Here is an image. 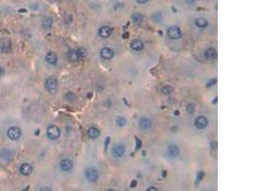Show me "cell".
<instances>
[{"mask_svg":"<svg viewBox=\"0 0 254 191\" xmlns=\"http://www.w3.org/2000/svg\"><path fill=\"white\" fill-rule=\"evenodd\" d=\"M137 185V181L136 180H133L131 183V187H135Z\"/></svg>","mask_w":254,"mask_h":191,"instance_id":"obj_34","label":"cell"},{"mask_svg":"<svg viewBox=\"0 0 254 191\" xmlns=\"http://www.w3.org/2000/svg\"><path fill=\"white\" fill-rule=\"evenodd\" d=\"M208 123H209V121H208L207 119L203 115L197 117L195 121V126L199 129H203L205 128L208 125Z\"/></svg>","mask_w":254,"mask_h":191,"instance_id":"obj_7","label":"cell"},{"mask_svg":"<svg viewBox=\"0 0 254 191\" xmlns=\"http://www.w3.org/2000/svg\"><path fill=\"white\" fill-rule=\"evenodd\" d=\"M116 124H117L118 126L123 127L126 124V119L123 117L118 116L116 119Z\"/></svg>","mask_w":254,"mask_h":191,"instance_id":"obj_25","label":"cell"},{"mask_svg":"<svg viewBox=\"0 0 254 191\" xmlns=\"http://www.w3.org/2000/svg\"><path fill=\"white\" fill-rule=\"evenodd\" d=\"M85 176L87 179L90 182H96L98 178V172L97 169L95 168L91 167L86 169Z\"/></svg>","mask_w":254,"mask_h":191,"instance_id":"obj_2","label":"cell"},{"mask_svg":"<svg viewBox=\"0 0 254 191\" xmlns=\"http://www.w3.org/2000/svg\"><path fill=\"white\" fill-rule=\"evenodd\" d=\"M76 51H77V54H78L80 59H82V58H84L87 57V51L86 48H83V47H80L79 48H77Z\"/></svg>","mask_w":254,"mask_h":191,"instance_id":"obj_24","label":"cell"},{"mask_svg":"<svg viewBox=\"0 0 254 191\" xmlns=\"http://www.w3.org/2000/svg\"><path fill=\"white\" fill-rule=\"evenodd\" d=\"M1 157L5 161H9L12 157L11 151L6 148H4L1 152Z\"/></svg>","mask_w":254,"mask_h":191,"instance_id":"obj_19","label":"cell"},{"mask_svg":"<svg viewBox=\"0 0 254 191\" xmlns=\"http://www.w3.org/2000/svg\"><path fill=\"white\" fill-rule=\"evenodd\" d=\"M147 190H149V191H155V190H157V189H156V187H149V188H148L147 189Z\"/></svg>","mask_w":254,"mask_h":191,"instance_id":"obj_33","label":"cell"},{"mask_svg":"<svg viewBox=\"0 0 254 191\" xmlns=\"http://www.w3.org/2000/svg\"><path fill=\"white\" fill-rule=\"evenodd\" d=\"M109 141H110V138H109V137H107V138L105 140V141H104V143H105V150H106L107 148V147H108V145H109Z\"/></svg>","mask_w":254,"mask_h":191,"instance_id":"obj_30","label":"cell"},{"mask_svg":"<svg viewBox=\"0 0 254 191\" xmlns=\"http://www.w3.org/2000/svg\"><path fill=\"white\" fill-rule=\"evenodd\" d=\"M7 135L12 140H18L21 136V131L17 127H12L7 131Z\"/></svg>","mask_w":254,"mask_h":191,"instance_id":"obj_5","label":"cell"},{"mask_svg":"<svg viewBox=\"0 0 254 191\" xmlns=\"http://www.w3.org/2000/svg\"><path fill=\"white\" fill-rule=\"evenodd\" d=\"M195 24L199 27H205L208 26V21L206 19L200 17L196 19Z\"/></svg>","mask_w":254,"mask_h":191,"instance_id":"obj_21","label":"cell"},{"mask_svg":"<svg viewBox=\"0 0 254 191\" xmlns=\"http://www.w3.org/2000/svg\"><path fill=\"white\" fill-rule=\"evenodd\" d=\"M88 136L91 139H96L100 136V132L98 129L96 128V127H90V128L88 130Z\"/></svg>","mask_w":254,"mask_h":191,"instance_id":"obj_15","label":"cell"},{"mask_svg":"<svg viewBox=\"0 0 254 191\" xmlns=\"http://www.w3.org/2000/svg\"><path fill=\"white\" fill-rule=\"evenodd\" d=\"M204 56L208 60H214L217 57V52L214 48H209L205 51Z\"/></svg>","mask_w":254,"mask_h":191,"instance_id":"obj_16","label":"cell"},{"mask_svg":"<svg viewBox=\"0 0 254 191\" xmlns=\"http://www.w3.org/2000/svg\"><path fill=\"white\" fill-rule=\"evenodd\" d=\"M20 172L23 175H29L33 172V167L29 164L24 163L20 166Z\"/></svg>","mask_w":254,"mask_h":191,"instance_id":"obj_14","label":"cell"},{"mask_svg":"<svg viewBox=\"0 0 254 191\" xmlns=\"http://www.w3.org/2000/svg\"><path fill=\"white\" fill-rule=\"evenodd\" d=\"M203 177V173L200 172L198 173V174H197V180H198V183L200 182V180H202Z\"/></svg>","mask_w":254,"mask_h":191,"instance_id":"obj_31","label":"cell"},{"mask_svg":"<svg viewBox=\"0 0 254 191\" xmlns=\"http://www.w3.org/2000/svg\"><path fill=\"white\" fill-rule=\"evenodd\" d=\"M179 148L175 145H170L167 148V154L172 158L177 157L179 154Z\"/></svg>","mask_w":254,"mask_h":191,"instance_id":"obj_12","label":"cell"},{"mask_svg":"<svg viewBox=\"0 0 254 191\" xmlns=\"http://www.w3.org/2000/svg\"><path fill=\"white\" fill-rule=\"evenodd\" d=\"M112 33V29L109 26H102L98 30V35L102 38H107Z\"/></svg>","mask_w":254,"mask_h":191,"instance_id":"obj_13","label":"cell"},{"mask_svg":"<svg viewBox=\"0 0 254 191\" xmlns=\"http://www.w3.org/2000/svg\"><path fill=\"white\" fill-rule=\"evenodd\" d=\"M60 167H61V170L63 171H69L71 170L73 167V162L69 159H63L61 162V163H60Z\"/></svg>","mask_w":254,"mask_h":191,"instance_id":"obj_10","label":"cell"},{"mask_svg":"<svg viewBox=\"0 0 254 191\" xmlns=\"http://www.w3.org/2000/svg\"><path fill=\"white\" fill-rule=\"evenodd\" d=\"M57 55L54 52H50L47 54L46 56V61L50 65H55L57 62Z\"/></svg>","mask_w":254,"mask_h":191,"instance_id":"obj_18","label":"cell"},{"mask_svg":"<svg viewBox=\"0 0 254 191\" xmlns=\"http://www.w3.org/2000/svg\"><path fill=\"white\" fill-rule=\"evenodd\" d=\"M172 91H173L172 87L170 86H168V85L164 86L163 87V89H162V92H163V93L166 95H168L171 94Z\"/></svg>","mask_w":254,"mask_h":191,"instance_id":"obj_26","label":"cell"},{"mask_svg":"<svg viewBox=\"0 0 254 191\" xmlns=\"http://www.w3.org/2000/svg\"><path fill=\"white\" fill-rule=\"evenodd\" d=\"M61 131L57 126H50L47 129V136L50 140H57L60 136Z\"/></svg>","mask_w":254,"mask_h":191,"instance_id":"obj_3","label":"cell"},{"mask_svg":"<svg viewBox=\"0 0 254 191\" xmlns=\"http://www.w3.org/2000/svg\"><path fill=\"white\" fill-rule=\"evenodd\" d=\"M53 20L49 17H45L43 20V26L45 29H50L52 26Z\"/></svg>","mask_w":254,"mask_h":191,"instance_id":"obj_23","label":"cell"},{"mask_svg":"<svg viewBox=\"0 0 254 191\" xmlns=\"http://www.w3.org/2000/svg\"><path fill=\"white\" fill-rule=\"evenodd\" d=\"M130 47L133 50L135 51H140L142 50L144 47V45L142 41H140L139 40H134L131 43H130Z\"/></svg>","mask_w":254,"mask_h":191,"instance_id":"obj_17","label":"cell"},{"mask_svg":"<svg viewBox=\"0 0 254 191\" xmlns=\"http://www.w3.org/2000/svg\"><path fill=\"white\" fill-rule=\"evenodd\" d=\"M100 54L102 58L104 59H111L114 56V51L110 48L104 47L101 49Z\"/></svg>","mask_w":254,"mask_h":191,"instance_id":"obj_11","label":"cell"},{"mask_svg":"<svg viewBox=\"0 0 254 191\" xmlns=\"http://www.w3.org/2000/svg\"><path fill=\"white\" fill-rule=\"evenodd\" d=\"M195 1L196 0H185V1L188 3V4H189V5L193 4V3L195 2Z\"/></svg>","mask_w":254,"mask_h":191,"instance_id":"obj_32","label":"cell"},{"mask_svg":"<svg viewBox=\"0 0 254 191\" xmlns=\"http://www.w3.org/2000/svg\"><path fill=\"white\" fill-rule=\"evenodd\" d=\"M217 82V79H210L209 82H207V86L208 87H211V86H212L213 85H214L215 84H216Z\"/></svg>","mask_w":254,"mask_h":191,"instance_id":"obj_28","label":"cell"},{"mask_svg":"<svg viewBox=\"0 0 254 191\" xmlns=\"http://www.w3.org/2000/svg\"><path fill=\"white\" fill-rule=\"evenodd\" d=\"M68 58L70 61L73 62L77 61L80 59L76 50H71L68 53Z\"/></svg>","mask_w":254,"mask_h":191,"instance_id":"obj_20","label":"cell"},{"mask_svg":"<svg viewBox=\"0 0 254 191\" xmlns=\"http://www.w3.org/2000/svg\"><path fill=\"white\" fill-rule=\"evenodd\" d=\"M0 48L4 52H9L12 49L11 41L8 38H3L0 41Z\"/></svg>","mask_w":254,"mask_h":191,"instance_id":"obj_9","label":"cell"},{"mask_svg":"<svg viewBox=\"0 0 254 191\" xmlns=\"http://www.w3.org/2000/svg\"><path fill=\"white\" fill-rule=\"evenodd\" d=\"M4 74V70L1 66H0V77L2 76Z\"/></svg>","mask_w":254,"mask_h":191,"instance_id":"obj_35","label":"cell"},{"mask_svg":"<svg viewBox=\"0 0 254 191\" xmlns=\"http://www.w3.org/2000/svg\"><path fill=\"white\" fill-rule=\"evenodd\" d=\"M46 89L51 94L55 93L57 90L58 81L57 78L54 76H51L47 79L45 84Z\"/></svg>","mask_w":254,"mask_h":191,"instance_id":"obj_1","label":"cell"},{"mask_svg":"<svg viewBox=\"0 0 254 191\" xmlns=\"http://www.w3.org/2000/svg\"><path fill=\"white\" fill-rule=\"evenodd\" d=\"M125 152V147L123 144H116L112 148V155L116 158L122 157Z\"/></svg>","mask_w":254,"mask_h":191,"instance_id":"obj_6","label":"cell"},{"mask_svg":"<svg viewBox=\"0 0 254 191\" xmlns=\"http://www.w3.org/2000/svg\"><path fill=\"white\" fill-rule=\"evenodd\" d=\"M152 126V122L151 120L146 117L141 118L139 122V128L142 131H147Z\"/></svg>","mask_w":254,"mask_h":191,"instance_id":"obj_8","label":"cell"},{"mask_svg":"<svg viewBox=\"0 0 254 191\" xmlns=\"http://www.w3.org/2000/svg\"><path fill=\"white\" fill-rule=\"evenodd\" d=\"M132 19L134 23L136 24H140L143 21V17L139 13H133L132 15Z\"/></svg>","mask_w":254,"mask_h":191,"instance_id":"obj_22","label":"cell"},{"mask_svg":"<svg viewBox=\"0 0 254 191\" xmlns=\"http://www.w3.org/2000/svg\"><path fill=\"white\" fill-rule=\"evenodd\" d=\"M66 99L69 101H71L75 100V94L72 93H68L66 95Z\"/></svg>","mask_w":254,"mask_h":191,"instance_id":"obj_27","label":"cell"},{"mask_svg":"<svg viewBox=\"0 0 254 191\" xmlns=\"http://www.w3.org/2000/svg\"><path fill=\"white\" fill-rule=\"evenodd\" d=\"M141 147H142V141L138 138H136V150L139 149Z\"/></svg>","mask_w":254,"mask_h":191,"instance_id":"obj_29","label":"cell"},{"mask_svg":"<svg viewBox=\"0 0 254 191\" xmlns=\"http://www.w3.org/2000/svg\"><path fill=\"white\" fill-rule=\"evenodd\" d=\"M168 36L174 40H177L181 37V31L177 26H172L167 31Z\"/></svg>","mask_w":254,"mask_h":191,"instance_id":"obj_4","label":"cell"},{"mask_svg":"<svg viewBox=\"0 0 254 191\" xmlns=\"http://www.w3.org/2000/svg\"><path fill=\"white\" fill-rule=\"evenodd\" d=\"M137 1H138V3H140V4H143V3H146L148 0H137Z\"/></svg>","mask_w":254,"mask_h":191,"instance_id":"obj_36","label":"cell"}]
</instances>
